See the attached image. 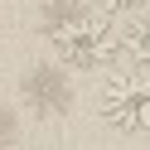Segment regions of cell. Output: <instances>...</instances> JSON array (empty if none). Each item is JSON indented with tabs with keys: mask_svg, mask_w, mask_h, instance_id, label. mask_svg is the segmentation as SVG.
<instances>
[{
	"mask_svg": "<svg viewBox=\"0 0 150 150\" xmlns=\"http://www.w3.org/2000/svg\"><path fill=\"white\" fill-rule=\"evenodd\" d=\"M121 53H126L136 68H150V15H140V20L121 34Z\"/></svg>",
	"mask_w": 150,
	"mask_h": 150,
	"instance_id": "3957f363",
	"label": "cell"
},
{
	"mask_svg": "<svg viewBox=\"0 0 150 150\" xmlns=\"http://www.w3.org/2000/svg\"><path fill=\"white\" fill-rule=\"evenodd\" d=\"M44 34L49 49L73 68H107L121 58V29L107 20V10H87L82 0H58L44 15Z\"/></svg>",
	"mask_w": 150,
	"mask_h": 150,
	"instance_id": "6da1fadb",
	"label": "cell"
},
{
	"mask_svg": "<svg viewBox=\"0 0 150 150\" xmlns=\"http://www.w3.org/2000/svg\"><path fill=\"white\" fill-rule=\"evenodd\" d=\"M97 10H107V15H131V10H145L150 0H92Z\"/></svg>",
	"mask_w": 150,
	"mask_h": 150,
	"instance_id": "277c9868",
	"label": "cell"
},
{
	"mask_svg": "<svg viewBox=\"0 0 150 150\" xmlns=\"http://www.w3.org/2000/svg\"><path fill=\"white\" fill-rule=\"evenodd\" d=\"M97 111L121 136H150V68H121L102 82Z\"/></svg>",
	"mask_w": 150,
	"mask_h": 150,
	"instance_id": "7a4b0ae2",
	"label": "cell"
}]
</instances>
